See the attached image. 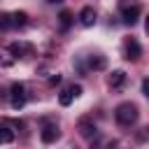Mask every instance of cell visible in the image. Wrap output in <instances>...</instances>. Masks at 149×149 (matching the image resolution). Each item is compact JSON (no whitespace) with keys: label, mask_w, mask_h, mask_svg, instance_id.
<instances>
[{"label":"cell","mask_w":149,"mask_h":149,"mask_svg":"<svg viewBox=\"0 0 149 149\" xmlns=\"http://www.w3.org/2000/svg\"><path fill=\"white\" fill-rule=\"evenodd\" d=\"M114 119H116L119 126H133L137 121V107L133 102H121L114 109Z\"/></svg>","instance_id":"6da1fadb"},{"label":"cell","mask_w":149,"mask_h":149,"mask_svg":"<svg viewBox=\"0 0 149 149\" xmlns=\"http://www.w3.org/2000/svg\"><path fill=\"white\" fill-rule=\"evenodd\" d=\"M9 102H12L14 109H21V107L26 105V86H23V84L14 81V84L9 86Z\"/></svg>","instance_id":"7a4b0ae2"},{"label":"cell","mask_w":149,"mask_h":149,"mask_svg":"<svg viewBox=\"0 0 149 149\" xmlns=\"http://www.w3.org/2000/svg\"><path fill=\"white\" fill-rule=\"evenodd\" d=\"M123 56L128 61H137L142 56V47H140V42L135 37H126L123 40Z\"/></svg>","instance_id":"3957f363"},{"label":"cell","mask_w":149,"mask_h":149,"mask_svg":"<svg viewBox=\"0 0 149 149\" xmlns=\"http://www.w3.org/2000/svg\"><path fill=\"white\" fill-rule=\"evenodd\" d=\"M79 93H81V86H79V84H70L68 88H63V91H61L58 102H61L63 107H68V105H70V102H72V100H74Z\"/></svg>","instance_id":"277c9868"},{"label":"cell","mask_w":149,"mask_h":149,"mask_svg":"<svg viewBox=\"0 0 149 149\" xmlns=\"http://www.w3.org/2000/svg\"><path fill=\"white\" fill-rule=\"evenodd\" d=\"M140 5H121V19H123V23H128V26H133L135 21H137V16H140Z\"/></svg>","instance_id":"5b68a950"},{"label":"cell","mask_w":149,"mask_h":149,"mask_svg":"<svg viewBox=\"0 0 149 149\" xmlns=\"http://www.w3.org/2000/svg\"><path fill=\"white\" fill-rule=\"evenodd\" d=\"M9 54H14L16 58H28V56H33V44H28V42H12L9 44Z\"/></svg>","instance_id":"8992f818"},{"label":"cell","mask_w":149,"mask_h":149,"mask_svg":"<svg viewBox=\"0 0 149 149\" xmlns=\"http://www.w3.org/2000/svg\"><path fill=\"white\" fill-rule=\"evenodd\" d=\"M77 128H79V135H81V137H95V135H98L95 123H93L91 119H79Z\"/></svg>","instance_id":"52a82bcc"},{"label":"cell","mask_w":149,"mask_h":149,"mask_svg":"<svg viewBox=\"0 0 149 149\" xmlns=\"http://www.w3.org/2000/svg\"><path fill=\"white\" fill-rule=\"evenodd\" d=\"M107 81H109V88L119 91V88H123V84H126V72H123V70H114Z\"/></svg>","instance_id":"ba28073f"},{"label":"cell","mask_w":149,"mask_h":149,"mask_svg":"<svg viewBox=\"0 0 149 149\" xmlns=\"http://www.w3.org/2000/svg\"><path fill=\"white\" fill-rule=\"evenodd\" d=\"M58 135H61V133H58V126H51V123H49V126H44V128H42V133H40V137H42V142H44V144H51L54 140H58Z\"/></svg>","instance_id":"9c48e42d"},{"label":"cell","mask_w":149,"mask_h":149,"mask_svg":"<svg viewBox=\"0 0 149 149\" xmlns=\"http://www.w3.org/2000/svg\"><path fill=\"white\" fill-rule=\"evenodd\" d=\"M79 23L86 26V28L93 26V23H95V9H93V7H84V9L79 12Z\"/></svg>","instance_id":"30bf717a"},{"label":"cell","mask_w":149,"mask_h":149,"mask_svg":"<svg viewBox=\"0 0 149 149\" xmlns=\"http://www.w3.org/2000/svg\"><path fill=\"white\" fill-rule=\"evenodd\" d=\"M12 23H14L16 28H23V26L28 23V14H26V12H14V14H12Z\"/></svg>","instance_id":"8fae6325"},{"label":"cell","mask_w":149,"mask_h":149,"mask_svg":"<svg viewBox=\"0 0 149 149\" xmlns=\"http://www.w3.org/2000/svg\"><path fill=\"white\" fill-rule=\"evenodd\" d=\"M70 23H72V14H70L68 9H63V12H61V28H63V30H68V28H70Z\"/></svg>","instance_id":"7c38bea8"},{"label":"cell","mask_w":149,"mask_h":149,"mask_svg":"<svg viewBox=\"0 0 149 149\" xmlns=\"http://www.w3.org/2000/svg\"><path fill=\"white\" fill-rule=\"evenodd\" d=\"M88 65H91L93 70H102V68H105V58H102V56H91V58H88Z\"/></svg>","instance_id":"4fadbf2b"},{"label":"cell","mask_w":149,"mask_h":149,"mask_svg":"<svg viewBox=\"0 0 149 149\" xmlns=\"http://www.w3.org/2000/svg\"><path fill=\"white\" fill-rule=\"evenodd\" d=\"M0 130H2V144H9V142L14 140V133H12V128H9L7 123H5V126H2Z\"/></svg>","instance_id":"5bb4252c"},{"label":"cell","mask_w":149,"mask_h":149,"mask_svg":"<svg viewBox=\"0 0 149 149\" xmlns=\"http://www.w3.org/2000/svg\"><path fill=\"white\" fill-rule=\"evenodd\" d=\"M142 91H144V95L149 98V77H147V79L142 81Z\"/></svg>","instance_id":"9a60e30c"},{"label":"cell","mask_w":149,"mask_h":149,"mask_svg":"<svg viewBox=\"0 0 149 149\" xmlns=\"http://www.w3.org/2000/svg\"><path fill=\"white\" fill-rule=\"evenodd\" d=\"M61 81V74H54V77H49V84H58Z\"/></svg>","instance_id":"2e32d148"},{"label":"cell","mask_w":149,"mask_h":149,"mask_svg":"<svg viewBox=\"0 0 149 149\" xmlns=\"http://www.w3.org/2000/svg\"><path fill=\"white\" fill-rule=\"evenodd\" d=\"M2 65H12V58H9V54H5V58H2Z\"/></svg>","instance_id":"e0dca14e"},{"label":"cell","mask_w":149,"mask_h":149,"mask_svg":"<svg viewBox=\"0 0 149 149\" xmlns=\"http://www.w3.org/2000/svg\"><path fill=\"white\" fill-rule=\"evenodd\" d=\"M144 30H147V35H149V16H147V23H144Z\"/></svg>","instance_id":"ac0fdd59"}]
</instances>
